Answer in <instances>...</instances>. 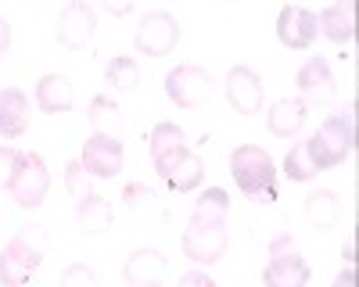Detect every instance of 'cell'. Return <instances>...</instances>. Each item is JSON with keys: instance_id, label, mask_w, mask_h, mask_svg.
<instances>
[{"instance_id": "1", "label": "cell", "mask_w": 359, "mask_h": 287, "mask_svg": "<svg viewBox=\"0 0 359 287\" xmlns=\"http://www.w3.org/2000/svg\"><path fill=\"white\" fill-rule=\"evenodd\" d=\"M230 172L241 194L255 205H269V201H277V165L269 158L262 148L255 144H241L233 155H230Z\"/></svg>"}, {"instance_id": "2", "label": "cell", "mask_w": 359, "mask_h": 287, "mask_svg": "<svg viewBox=\"0 0 359 287\" xmlns=\"http://www.w3.org/2000/svg\"><path fill=\"white\" fill-rule=\"evenodd\" d=\"M47 237L40 226H22L15 241L0 248V287H22L43 262Z\"/></svg>"}, {"instance_id": "3", "label": "cell", "mask_w": 359, "mask_h": 287, "mask_svg": "<svg viewBox=\"0 0 359 287\" xmlns=\"http://www.w3.org/2000/svg\"><path fill=\"white\" fill-rule=\"evenodd\" d=\"M306 144H309V158L320 172L341 165L355 151V104L348 108V115H331L316 130V136H309Z\"/></svg>"}, {"instance_id": "4", "label": "cell", "mask_w": 359, "mask_h": 287, "mask_svg": "<svg viewBox=\"0 0 359 287\" xmlns=\"http://www.w3.org/2000/svg\"><path fill=\"white\" fill-rule=\"evenodd\" d=\"M8 190H11L18 209H40L47 190H50V172H47L43 158L33 155V151L18 155V165H15V176H11Z\"/></svg>"}, {"instance_id": "5", "label": "cell", "mask_w": 359, "mask_h": 287, "mask_svg": "<svg viewBox=\"0 0 359 287\" xmlns=\"http://www.w3.org/2000/svg\"><path fill=\"white\" fill-rule=\"evenodd\" d=\"M133 43L144 57H165L176 43H180V22L169 15V11H151L144 15L137 33H133Z\"/></svg>"}, {"instance_id": "6", "label": "cell", "mask_w": 359, "mask_h": 287, "mask_svg": "<svg viewBox=\"0 0 359 287\" xmlns=\"http://www.w3.org/2000/svg\"><path fill=\"white\" fill-rule=\"evenodd\" d=\"M155 172H158V176H162L172 190L187 194V190H198V187H201V180H205V162H201L194 151H187V148H172V151H165V155L155 158Z\"/></svg>"}, {"instance_id": "7", "label": "cell", "mask_w": 359, "mask_h": 287, "mask_svg": "<svg viewBox=\"0 0 359 287\" xmlns=\"http://www.w3.org/2000/svg\"><path fill=\"white\" fill-rule=\"evenodd\" d=\"M184 255L198 266H212L226 255V223H194L184 234Z\"/></svg>"}, {"instance_id": "8", "label": "cell", "mask_w": 359, "mask_h": 287, "mask_svg": "<svg viewBox=\"0 0 359 287\" xmlns=\"http://www.w3.org/2000/svg\"><path fill=\"white\" fill-rule=\"evenodd\" d=\"M316 36H320L316 11L298 8V4H287V8L277 15V40H280L287 50H306V47L316 43Z\"/></svg>"}, {"instance_id": "9", "label": "cell", "mask_w": 359, "mask_h": 287, "mask_svg": "<svg viewBox=\"0 0 359 287\" xmlns=\"http://www.w3.org/2000/svg\"><path fill=\"white\" fill-rule=\"evenodd\" d=\"M83 169L97 180H111L118 169H123V140L115 136H104V133H94L86 144H83Z\"/></svg>"}, {"instance_id": "10", "label": "cell", "mask_w": 359, "mask_h": 287, "mask_svg": "<svg viewBox=\"0 0 359 287\" xmlns=\"http://www.w3.org/2000/svg\"><path fill=\"white\" fill-rule=\"evenodd\" d=\"M165 94L180 108H198L208 97V72L198 65H176L165 76Z\"/></svg>"}, {"instance_id": "11", "label": "cell", "mask_w": 359, "mask_h": 287, "mask_svg": "<svg viewBox=\"0 0 359 287\" xmlns=\"http://www.w3.org/2000/svg\"><path fill=\"white\" fill-rule=\"evenodd\" d=\"M94 29H97V18H94V8L76 0L69 4L62 15H57V43L69 47V50H79L94 40Z\"/></svg>"}, {"instance_id": "12", "label": "cell", "mask_w": 359, "mask_h": 287, "mask_svg": "<svg viewBox=\"0 0 359 287\" xmlns=\"http://www.w3.org/2000/svg\"><path fill=\"white\" fill-rule=\"evenodd\" d=\"M226 101L241 111V115H255L262 104V79L255 69L248 65H233L226 72Z\"/></svg>"}, {"instance_id": "13", "label": "cell", "mask_w": 359, "mask_h": 287, "mask_svg": "<svg viewBox=\"0 0 359 287\" xmlns=\"http://www.w3.org/2000/svg\"><path fill=\"white\" fill-rule=\"evenodd\" d=\"M294 86L302 90L306 104H331L334 101V76H331V65H327L323 57H309V62L298 69Z\"/></svg>"}, {"instance_id": "14", "label": "cell", "mask_w": 359, "mask_h": 287, "mask_svg": "<svg viewBox=\"0 0 359 287\" xmlns=\"http://www.w3.org/2000/svg\"><path fill=\"white\" fill-rule=\"evenodd\" d=\"M262 284L266 287H306L309 284V266L302 255L294 251H280L269 258V266L262 270Z\"/></svg>"}, {"instance_id": "15", "label": "cell", "mask_w": 359, "mask_h": 287, "mask_svg": "<svg viewBox=\"0 0 359 287\" xmlns=\"http://www.w3.org/2000/svg\"><path fill=\"white\" fill-rule=\"evenodd\" d=\"M165 276V255L158 248H137L126 258V280L133 287H158Z\"/></svg>"}, {"instance_id": "16", "label": "cell", "mask_w": 359, "mask_h": 287, "mask_svg": "<svg viewBox=\"0 0 359 287\" xmlns=\"http://www.w3.org/2000/svg\"><path fill=\"white\" fill-rule=\"evenodd\" d=\"M36 104H40V111H47V115L72 111V104H76V90H72L69 76H57V72L43 76V79L36 83Z\"/></svg>"}, {"instance_id": "17", "label": "cell", "mask_w": 359, "mask_h": 287, "mask_svg": "<svg viewBox=\"0 0 359 287\" xmlns=\"http://www.w3.org/2000/svg\"><path fill=\"white\" fill-rule=\"evenodd\" d=\"M29 130V101L22 90H0V136L18 140Z\"/></svg>"}, {"instance_id": "18", "label": "cell", "mask_w": 359, "mask_h": 287, "mask_svg": "<svg viewBox=\"0 0 359 287\" xmlns=\"http://www.w3.org/2000/svg\"><path fill=\"white\" fill-rule=\"evenodd\" d=\"M306 115H309V104L302 97H284L269 108V133L273 136H294L306 126Z\"/></svg>"}, {"instance_id": "19", "label": "cell", "mask_w": 359, "mask_h": 287, "mask_svg": "<svg viewBox=\"0 0 359 287\" xmlns=\"http://www.w3.org/2000/svg\"><path fill=\"white\" fill-rule=\"evenodd\" d=\"M316 22H320V33L327 36V40H334V43H348L352 36H355V8L348 4H331V8H323L320 15H316Z\"/></svg>"}, {"instance_id": "20", "label": "cell", "mask_w": 359, "mask_h": 287, "mask_svg": "<svg viewBox=\"0 0 359 287\" xmlns=\"http://www.w3.org/2000/svg\"><path fill=\"white\" fill-rule=\"evenodd\" d=\"M76 223L83 234H104L111 226V201L101 194H86L76 201Z\"/></svg>"}, {"instance_id": "21", "label": "cell", "mask_w": 359, "mask_h": 287, "mask_svg": "<svg viewBox=\"0 0 359 287\" xmlns=\"http://www.w3.org/2000/svg\"><path fill=\"white\" fill-rule=\"evenodd\" d=\"M306 219L316 226V230H331L338 226L341 219V197L334 190H313L306 197Z\"/></svg>"}, {"instance_id": "22", "label": "cell", "mask_w": 359, "mask_h": 287, "mask_svg": "<svg viewBox=\"0 0 359 287\" xmlns=\"http://www.w3.org/2000/svg\"><path fill=\"white\" fill-rule=\"evenodd\" d=\"M86 115H90V126H94V133H104V136L123 140V111H118V104H115L111 97H94Z\"/></svg>"}, {"instance_id": "23", "label": "cell", "mask_w": 359, "mask_h": 287, "mask_svg": "<svg viewBox=\"0 0 359 287\" xmlns=\"http://www.w3.org/2000/svg\"><path fill=\"white\" fill-rule=\"evenodd\" d=\"M226 212H230V194L219 190V187H208L194 209V223H226Z\"/></svg>"}, {"instance_id": "24", "label": "cell", "mask_w": 359, "mask_h": 287, "mask_svg": "<svg viewBox=\"0 0 359 287\" xmlns=\"http://www.w3.org/2000/svg\"><path fill=\"white\" fill-rule=\"evenodd\" d=\"M108 86H115V90H137L140 86V65H137V57H126V54H115L111 62H108Z\"/></svg>"}, {"instance_id": "25", "label": "cell", "mask_w": 359, "mask_h": 287, "mask_svg": "<svg viewBox=\"0 0 359 287\" xmlns=\"http://www.w3.org/2000/svg\"><path fill=\"white\" fill-rule=\"evenodd\" d=\"M284 172H287V180H294V183H306V180H313L316 172H320V169L313 165V158H309V144H306V140L294 144V148L287 151Z\"/></svg>"}, {"instance_id": "26", "label": "cell", "mask_w": 359, "mask_h": 287, "mask_svg": "<svg viewBox=\"0 0 359 287\" xmlns=\"http://www.w3.org/2000/svg\"><path fill=\"white\" fill-rule=\"evenodd\" d=\"M172 148H184V130L172 126V122H158L151 130V158L172 151Z\"/></svg>"}, {"instance_id": "27", "label": "cell", "mask_w": 359, "mask_h": 287, "mask_svg": "<svg viewBox=\"0 0 359 287\" xmlns=\"http://www.w3.org/2000/svg\"><path fill=\"white\" fill-rule=\"evenodd\" d=\"M90 180H94V176L83 169V162H69V165H65V187H69V194H72L76 201L86 197V194H94V190H90Z\"/></svg>"}, {"instance_id": "28", "label": "cell", "mask_w": 359, "mask_h": 287, "mask_svg": "<svg viewBox=\"0 0 359 287\" xmlns=\"http://www.w3.org/2000/svg\"><path fill=\"white\" fill-rule=\"evenodd\" d=\"M57 287H101V280H97V273L90 270L86 262H72V266H65L62 284H57Z\"/></svg>"}, {"instance_id": "29", "label": "cell", "mask_w": 359, "mask_h": 287, "mask_svg": "<svg viewBox=\"0 0 359 287\" xmlns=\"http://www.w3.org/2000/svg\"><path fill=\"white\" fill-rule=\"evenodd\" d=\"M18 155H22V151H15V148H0V190L11 187V176H15Z\"/></svg>"}, {"instance_id": "30", "label": "cell", "mask_w": 359, "mask_h": 287, "mask_svg": "<svg viewBox=\"0 0 359 287\" xmlns=\"http://www.w3.org/2000/svg\"><path fill=\"white\" fill-rule=\"evenodd\" d=\"M176 287H216V280L208 276V273H201V270H191V273L180 276V284H176Z\"/></svg>"}, {"instance_id": "31", "label": "cell", "mask_w": 359, "mask_h": 287, "mask_svg": "<svg viewBox=\"0 0 359 287\" xmlns=\"http://www.w3.org/2000/svg\"><path fill=\"white\" fill-rule=\"evenodd\" d=\"M151 197L155 194L147 187H126V201H130V205H140V201H151Z\"/></svg>"}, {"instance_id": "32", "label": "cell", "mask_w": 359, "mask_h": 287, "mask_svg": "<svg viewBox=\"0 0 359 287\" xmlns=\"http://www.w3.org/2000/svg\"><path fill=\"white\" fill-rule=\"evenodd\" d=\"M104 11H108V15H115V18H123V15H130V11H133V4H130V0H118V4H115V0H108Z\"/></svg>"}, {"instance_id": "33", "label": "cell", "mask_w": 359, "mask_h": 287, "mask_svg": "<svg viewBox=\"0 0 359 287\" xmlns=\"http://www.w3.org/2000/svg\"><path fill=\"white\" fill-rule=\"evenodd\" d=\"M8 47H11V25H8L4 18H0V57L8 54Z\"/></svg>"}]
</instances>
